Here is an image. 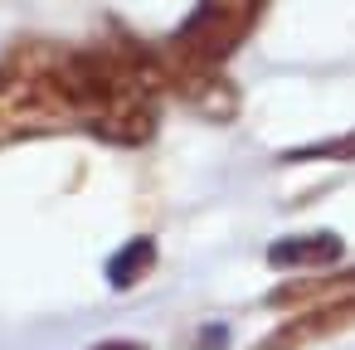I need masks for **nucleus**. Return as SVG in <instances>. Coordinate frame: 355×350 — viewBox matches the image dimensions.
I'll list each match as a JSON object with an SVG mask.
<instances>
[{
	"instance_id": "6",
	"label": "nucleus",
	"mask_w": 355,
	"mask_h": 350,
	"mask_svg": "<svg viewBox=\"0 0 355 350\" xmlns=\"http://www.w3.org/2000/svg\"><path fill=\"white\" fill-rule=\"evenodd\" d=\"M336 297H355V268L306 277V282H287L268 297V306H316V301H336Z\"/></svg>"
},
{
	"instance_id": "8",
	"label": "nucleus",
	"mask_w": 355,
	"mask_h": 350,
	"mask_svg": "<svg viewBox=\"0 0 355 350\" xmlns=\"http://www.w3.org/2000/svg\"><path fill=\"white\" fill-rule=\"evenodd\" d=\"M282 161H355V132H350V137H331V141H321V146H297V151H287Z\"/></svg>"
},
{
	"instance_id": "2",
	"label": "nucleus",
	"mask_w": 355,
	"mask_h": 350,
	"mask_svg": "<svg viewBox=\"0 0 355 350\" xmlns=\"http://www.w3.org/2000/svg\"><path fill=\"white\" fill-rule=\"evenodd\" d=\"M78 127L69 49L49 40H20L0 54V141L59 137Z\"/></svg>"
},
{
	"instance_id": "5",
	"label": "nucleus",
	"mask_w": 355,
	"mask_h": 350,
	"mask_svg": "<svg viewBox=\"0 0 355 350\" xmlns=\"http://www.w3.org/2000/svg\"><path fill=\"white\" fill-rule=\"evenodd\" d=\"M345 258V243L340 234H292V238H277L268 248V263L272 268H336Z\"/></svg>"
},
{
	"instance_id": "9",
	"label": "nucleus",
	"mask_w": 355,
	"mask_h": 350,
	"mask_svg": "<svg viewBox=\"0 0 355 350\" xmlns=\"http://www.w3.org/2000/svg\"><path fill=\"white\" fill-rule=\"evenodd\" d=\"M98 350H141L137 340H112V345H98Z\"/></svg>"
},
{
	"instance_id": "4",
	"label": "nucleus",
	"mask_w": 355,
	"mask_h": 350,
	"mask_svg": "<svg viewBox=\"0 0 355 350\" xmlns=\"http://www.w3.org/2000/svg\"><path fill=\"white\" fill-rule=\"evenodd\" d=\"M355 326V297H336V301H316V306H302L292 321H282L272 335H263L253 350H306L316 340H331L340 331Z\"/></svg>"
},
{
	"instance_id": "7",
	"label": "nucleus",
	"mask_w": 355,
	"mask_h": 350,
	"mask_svg": "<svg viewBox=\"0 0 355 350\" xmlns=\"http://www.w3.org/2000/svg\"><path fill=\"white\" fill-rule=\"evenodd\" d=\"M151 268H156V238H132L127 248L112 253V263H107V282L127 292V287H137Z\"/></svg>"
},
{
	"instance_id": "1",
	"label": "nucleus",
	"mask_w": 355,
	"mask_h": 350,
	"mask_svg": "<svg viewBox=\"0 0 355 350\" xmlns=\"http://www.w3.org/2000/svg\"><path fill=\"white\" fill-rule=\"evenodd\" d=\"M69 83L78 127L112 146H146L161 127V59L156 49L112 35L88 49H69Z\"/></svg>"
},
{
	"instance_id": "3",
	"label": "nucleus",
	"mask_w": 355,
	"mask_h": 350,
	"mask_svg": "<svg viewBox=\"0 0 355 350\" xmlns=\"http://www.w3.org/2000/svg\"><path fill=\"white\" fill-rule=\"evenodd\" d=\"M263 10H268V0H195L190 20L175 30V40L161 44V54L175 64L224 69V59L253 35Z\"/></svg>"
}]
</instances>
